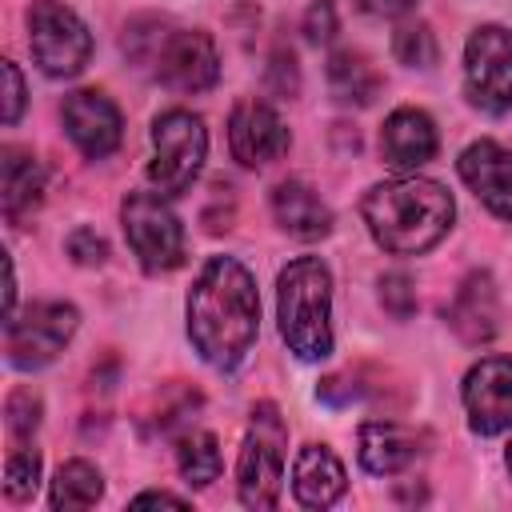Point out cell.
Here are the masks:
<instances>
[{"label":"cell","mask_w":512,"mask_h":512,"mask_svg":"<svg viewBox=\"0 0 512 512\" xmlns=\"http://www.w3.org/2000/svg\"><path fill=\"white\" fill-rule=\"evenodd\" d=\"M228 148L232 160L244 168H268L288 152V128L264 100H240L228 116Z\"/></svg>","instance_id":"8fae6325"},{"label":"cell","mask_w":512,"mask_h":512,"mask_svg":"<svg viewBox=\"0 0 512 512\" xmlns=\"http://www.w3.org/2000/svg\"><path fill=\"white\" fill-rule=\"evenodd\" d=\"M172 32V24L168 20H160V16H136L128 28H124V56L132 60V64H140V68H152V60H156V52H160V44H164V36Z\"/></svg>","instance_id":"d4e9b609"},{"label":"cell","mask_w":512,"mask_h":512,"mask_svg":"<svg viewBox=\"0 0 512 512\" xmlns=\"http://www.w3.org/2000/svg\"><path fill=\"white\" fill-rule=\"evenodd\" d=\"M392 56L404 64V68H432L440 48H436V36L424 20H408L392 32Z\"/></svg>","instance_id":"cb8c5ba5"},{"label":"cell","mask_w":512,"mask_h":512,"mask_svg":"<svg viewBox=\"0 0 512 512\" xmlns=\"http://www.w3.org/2000/svg\"><path fill=\"white\" fill-rule=\"evenodd\" d=\"M464 408L480 436L512 428V356H484L464 376Z\"/></svg>","instance_id":"7c38bea8"},{"label":"cell","mask_w":512,"mask_h":512,"mask_svg":"<svg viewBox=\"0 0 512 512\" xmlns=\"http://www.w3.org/2000/svg\"><path fill=\"white\" fill-rule=\"evenodd\" d=\"M152 76L172 92H208L220 80V52L208 32L172 28L152 60Z\"/></svg>","instance_id":"30bf717a"},{"label":"cell","mask_w":512,"mask_h":512,"mask_svg":"<svg viewBox=\"0 0 512 512\" xmlns=\"http://www.w3.org/2000/svg\"><path fill=\"white\" fill-rule=\"evenodd\" d=\"M272 216L296 240H320L332 232V208L304 180H280L272 188Z\"/></svg>","instance_id":"e0dca14e"},{"label":"cell","mask_w":512,"mask_h":512,"mask_svg":"<svg viewBox=\"0 0 512 512\" xmlns=\"http://www.w3.org/2000/svg\"><path fill=\"white\" fill-rule=\"evenodd\" d=\"M356 444H360V464L372 476H396L420 456L416 432L392 420H364L356 432Z\"/></svg>","instance_id":"ac0fdd59"},{"label":"cell","mask_w":512,"mask_h":512,"mask_svg":"<svg viewBox=\"0 0 512 512\" xmlns=\"http://www.w3.org/2000/svg\"><path fill=\"white\" fill-rule=\"evenodd\" d=\"M380 156L396 172H416L436 156V128L420 108H396L380 128Z\"/></svg>","instance_id":"9a60e30c"},{"label":"cell","mask_w":512,"mask_h":512,"mask_svg":"<svg viewBox=\"0 0 512 512\" xmlns=\"http://www.w3.org/2000/svg\"><path fill=\"white\" fill-rule=\"evenodd\" d=\"M36 484H40V452L36 448H12L8 464H4V492H8V500H16V504L32 500Z\"/></svg>","instance_id":"484cf974"},{"label":"cell","mask_w":512,"mask_h":512,"mask_svg":"<svg viewBox=\"0 0 512 512\" xmlns=\"http://www.w3.org/2000/svg\"><path fill=\"white\" fill-rule=\"evenodd\" d=\"M28 48L44 76H76L92 56V36L84 20L60 0H32L28 8Z\"/></svg>","instance_id":"8992f818"},{"label":"cell","mask_w":512,"mask_h":512,"mask_svg":"<svg viewBox=\"0 0 512 512\" xmlns=\"http://www.w3.org/2000/svg\"><path fill=\"white\" fill-rule=\"evenodd\" d=\"M448 324L464 344H488L500 332V296L488 272H472L456 288L448 304Z\"/></svg>","instance_id":"2e32d148"},{"label":"cell","mask_w":512,"mask_h":512,"mask_svg":"<svg viewBox=\"0 0 512 512\" xmlns=\"http://www.w3.org/2000/svg\"><path fill=\"white\" fill-rule=\"evenodd\" d=\"M360 212L372 240L384 252L416 256V252H428L436 240H444V232L452 228L456 204L444 184L428 176H400V180L372 184Z\"/></svg>","instance_id":"7a4b0ae2"},{"label":"cell","mask_w":512,"mask_h":512,"mask_svg":"<svg viewBox=\"0 0 512 512\" xmlns=\"http://www.w3.org/2000/svg\"><path fill=\"white\" fill-rule=\"evenodd\" d=\"M328 88H332V96H336L340 104L368 108V104L380 96L384 80H380L376 64H372L364 52H356V48H340V52L328 56Z\"/></svg>","instance_id":"44dd1931"},{"label":"cell","mask_w":512,"mask_h":512,"mask_svg":"<svg viewBox=\"0 0 512 512\" xmlns=\"http://www.w3.org/2000/svg\"><path fill=\"white\" fill-rule=\"evenodd\" d=\"M268 88L284 100H292L300 92V64H296V52L284 44L272 48V56H268Z\"/></svg>","instance_id":"f1b7e54d"},{"label":"cell","mask_w":512,"mask_h":512,"mask_svg":"<svg viewBox=\"0 0 512 512\" xmlns=\"http://www.w3.org/2000/svg\"><path fill=\"white\" fill-rule=\"evenodd\" d=\"M132 504H136V508H140V504H184V496H172V492H140Z\"/></svg>","instance_id":"e575fe53"},{"label":"cell","mask_w":512,"mask_h":512,"mask_svg":"<svg viewBox=\"0 0 512 512\" xmlns=\"http://www.w3.org/2000/svg\"><path fill=\"white\" fill-rule=\"evenodd\" d=\"M104 492V480L96 472V464L88 460H68L56 468V480H52V508H92Z\"/></svg>","instance_id":"7402d4cb"},{"label":"cell","mask_w":512,"mask_h":512,"mask_svg":"<svg viewBox=\"0 0 512 512\" xmlns=\"http://www.w3.org/2000/svg\"><path fill=\"white\" fill-rule=\"evenodd\" d=\"M64 248H68V256H72L76 264H84V268L104 264V256H108V244H104V236H100L96 228H76V232L64 240Z\"/></svg>","instance_id":"f546056e"},{"label":"cell","mask_w":512,"mask_h":512,"mask_svg":"<svg viewBox=\"0 0 512 512\" xmlns=\"http://www.w3.org/2000/svg\"><path fill=\"white\" fill-rule=\"evenodd\" d=\"M360 4V12H368V16H380V20H392V16H404L416 0H356Z\"/></svg>","instance_id":"836d02e7"},{"label":"cell","mask_w":512,"mask_h":512,"mask_svg":"<svg viewBox=\"0 0 512 512\" xmlns=\"http://www.w3.org/2000/svg\"><path fill=\"white\" fill-rule=\"evenodd\" d=\"M4 84H8V96H4V124H16L20 120V108H24V80H20V68L12 60H4Z\"/></svg>","instance_id":"d6a6232c"},{"label":"cell","mask_w":512,"mask_h":512,"mask_svg":"<svg viewBox=\"0 0 512 512\" xmlns=\"http://www.w3.org/2000/svg\"><path fill=\"white\" fill-rule=\"evenodd\" d=\"M284 448H288L284 416L276 412V404L260 400L248 416V436L236 464V492L244 508H276L284 480Z\"/></svg>","instance_id":"277c9868"},{"label":"cell","mask_w":512,"mask_h":512,"mask_svg":"<svg viewBox=\"0 0 512 512\" xmlns=\"http://www.w3.org/2000/svg\"><path fill=\"white\" fill-rule=\"evenodd\" d=\"M504 460H508V472H512V444H508V456Z\"/></svg>","instance_id":"d590c367"},{"label":"cell","mask_w":512,"mask_h":512,"mask_svg":"<svg viewBox=\"0 0 512 512\" xmlns=\"http://www.w3.org/2000/svg\"><path fill=\"white\" fill-rule=\"evenodd\" d=\"M348 480H344V464L332 456V448L324 444H304L296 464H292V492L296 504L304 508H328L344 496Z\"/></svg>","instance_id":"d6986e66"},{"label":"cell","mask_w":512,"mask_h":512,"mask_svg":"<svg viewBox=\"0 0 512 512\" xmlns=\"http://www.w3.org/2000/svg\"><path fill=\"white\" fill-rule=\"evenodd\" d=\"M464 92L476 108L500 116L512 108V32L484 24L464 44Z\"/></svg>","instance_id":"9c48e42d"},{"label":"cell","mask_w":512,"mask_h":512,"mask_svg":"<svg viewBox=\"0 0 512 512\" xmlns=\"http://www.w3.org/2000/svg\"><path fill=\"white\" fill-rule=\"evenodd\" d=\"M208 156V132L204 120L172 108L164 116H156L152 124V164H148V184L160 196H180L192 188L200 164Z\"/></svg>","instance_id":"5b68a950"},{"label":"cell","mask_w":512,"mask_h":512,"mask_svg":"<svg viewBox=\"0 0 512 512\" xmlns=\"http://www.w3.org/2000/svg\"><path fill=\"white\" fill-rule=\"evenodd\" d=\"M176 464H180V476L192 484V488H208L216 476H220V440L212 432H188L180 436L176 444Z\"/></svg>","instance_id":"603a6c76"},{"label":"cell","mask_w":512,"mask_h":512,"mask_svg":"<svg viewBox=\"0 0 512 512\" xmlns=\"http://www.w3.org/2000/svg\"><path fill=\"white\" fill-rule=\"evenodd\" d=\"M0 168H4V216L8 224H24L44 200V168L32 152L12 144L4 148Z\"/></svg>","instance_id":"ffe728a7"},{"label":"cell","mask_w":512,"mask_h":512,"mask_svg":"<svg viewBox=\"0 0 512 512\" xmlns=\"http://www.w3.org/2000/svg\"><path fill=\"white\" fill-rule=\"evenodd\" d=\"M380 304L396 316V320H408L416 312V284L408 272H384L380 276Z\"/></svg>","instance_id":"83f0119b"},{"label":"cell","mask_w":512,"mask_h":512,"mask_svg":"<svg viewBox=\"0 0 512 512\" xmlns=\"http://www.w3.org/2000/svg\"><path fill=\"white\" fill-rule=\"evenodd\" d=\"M280 336L300 360L332 356V272L320 256H296L276 280Z\"/></svg>","instance_id":"3957f363"},{"label":"cell","mask_w":512,"mask_h":512,"mask_svg":"<svg viewBox=\"0 0 512 512\" xmlns=\"http://www.w3.org/2000/svg\"><path fill=\"white\" fill-rule=\"evenodd\" d=\"M60 116H64V128H68L72 144L88 160H104L108 152H116L124 124H120V108L104 92H96V88L68 92L64 104H60Z\"/></svg>","instance_id":"4fadbf2b"},{"label":"cell","mask_w":512,"mask_h":512,"mask_svg":"<svg viewBox=\"0 0 512 512\" xmlns=\"http://www.w3.org/2000/svg\"><path fill=\"white\" fill-rule=\"evenodd\" d=\"M8 432L16 436V440H28L36 428H40V396L32 392V388H16L12 396H8Z\"/></svg>","instance_id":"4316f807"},{"label":"cell","mask_w":512,"mask_h":512,"mask_svg":"<svg viewBox=\"0 0 512 512\" xmlns=\"http://www.w3.org/2000/svg\"><path fill=\"white\" fill-rule=\"evenodd\" d=\"M80 324V312L64 300H36L28 304L20 316H8V336H4V352L12 368H44L52 364L64 344L72 340Z\"/></svg>","instance_id":"ba28073f"},{"label":"cell","mask_w":512,"mask_h":512,"mask_svg":"<svg viewBox=\"0 0 512 512\" xmlns=\"http://www.w3.org/2000/svg\"><path fill=\"white\" fill-rule=\"evenodd\" d=\"M260 332V296L252 272L232 256H212L188 292V336L204 364L232 372Z\"/></svg>","instance_id":"6da1fadb"},{"label":"cell","mask_w":512,"mask_h":512,"mask_svg":"<svg viewBox=\"0 0 512 512\" xmlns=\"http://www.w3.org/2000/svg\"><path fill=\"white\" fill-rule=\"evenodd\" d=\"M336 36V4L332 0H312L304 12V40L308 44H328Z\"/></svg>","instance_id":"4dcf8cb0"},{"label":"cell","mask_w":512,"mask_h":512,"mask_svg":"<svg viewBox=\"0 0 512 512\" xmlns=\"http://www.w3.org/2000/svg\"><path fill=\"white\" fill-rule=\"evenodd\" d=\"M212 204L216 208H204V228L208 232H224L232 228V196H228V184H212Z\"/></svg>","instance_id":"1f68e13d"},{"label":"cell","mask_w":512,"mask_h":512,"mask_svg":"<svg viewBox=\"0 0 512 512\" xmlns=\"http://www.w3.org/2000/svg\"><path fill=\"white\" fill-rule=\"evenodd\" d=\"M120 220L144 272H172L184 264V228L160 192H128Z\"/></svg>","instance_id":"52a82bcc"},{"label":"cell","mask_w":512,"mask_h":512,"mask_svg":"<svg viewBox=\"0 0 512 512\" xmlns=\"http://www.w3.org/2000/svg\"><path fill=\"white\" fill-rule=\"evenodd\" d=\"M460 176L476 192V200L500 216L512 220V152L496 140H476L460 152Z\"/></svg>","instance_id":"5bb4252c"}]
</instances>
